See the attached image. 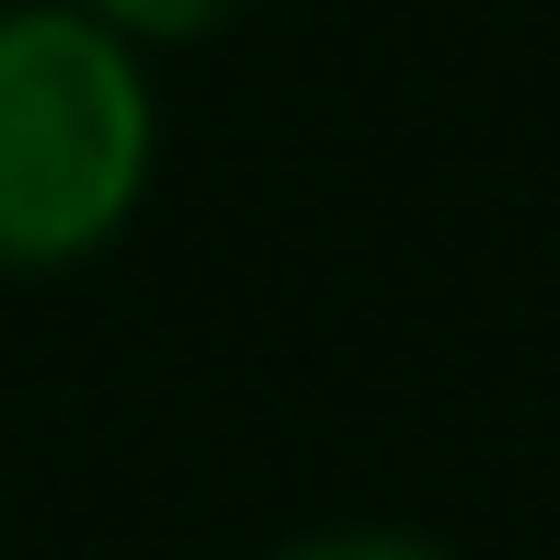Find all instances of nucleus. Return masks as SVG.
<instances>
[{"mask_svg":"<svg viewBox=\"0 0 560 560\" xmlns=\"http://www.w3.org/2000/svg\"><path fill=\"white\" fill-rule=\"evenodd\" d=\"M264 560H457V549L412 538V526H320V538H287V549H264Z\"/></svg>","mask_w":560,"mask_h":560,"instance_id":"obj_2","label":"nucleus"},{"mask_svg":"<svg viewBox=\"0 0 560 560\" xmlns=\"http://www.w3.org/2000/svg\"><path fill=\"white\" fill-rule=\"evenodd\" d=\"M161 115L104 12H0V275H58L104 252L149 195Z\"/></svg>","mask_w":560,"mask_h":560,"instance_id":"obj_1","label":"nucleus"},{"mask_svg":"<svg viewBox=\"0 0 560 560\" xmlns=\"http://www.w3.org/2000/svg\"><path fill=\"white\" fill-rule=\"evenodd\" d=\"M115 35H149V46H184V35H218L241 0H92Z\"/></svg>","mask_w":560,"mask_h":560,"instance_id":"obj_3","label":"nucleus"}]
</instances>
